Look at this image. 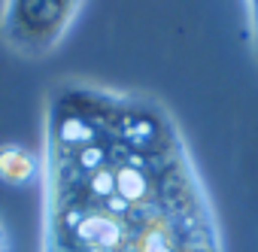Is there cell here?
<instances>
[{
    "label": "cell",
    "instance_id": "6da1fadb",
    "mask_svg": "<svg viewBox=\"0 0 258 252\" xmlns=\"http://www.w3.org/2000/svg\"><path fill=\"white\" fill-rule=\"evenodd\" d=\"M40 252H225L170 109L140 91L64 79L43 118Z\"/></svg>",
    "mask_w": 258,
    "mask_h": 252
},
{
    "label": "cell",
    "instance_id": "277c9868",
    "mask_svg": "<svg viewBox=\"0 0 258 252\" xmlns=\"http://www.w3.org/2000/svg\"><path fill=\"white\" fill-rule=\"evenodd\" d=\"M0 252H13V240H10V231H7L4 219H0Z\"/></svg>",
    "mask_w": 258,
    "mask_h": 252
},
{
    "label": "cell",
    "instance_id": "3957f363",
    "mask_svg": "<svg viewBox=\"0 0 258 252\" xmlns=\"http://www.w3.org/2000/svg\"><path fill=\"white\" fill-rule=\"evenodd\" d=\"M40 173V161L31 149L19 146V143H7L0 146V182L7 185H25Z\"/></svg>",
    "mask_w": 258,
    "mask_h": 252
},
{
    "label": "cell",
    "instance_id": "7a4b0ae2",
    "mask_svg": "<svg viewBox=\"0 0 258 252\" xmlns=\"http://www.w3.org/2000/svg\"><path fill=\"white\" fill-rule=\"evenodd\" d=\"M85 0H4L0 7V40L28 61H43L73 31Z\"/></svg>",
    "mask_w": 258,
    "mask_h": 252
}]
</instances>
